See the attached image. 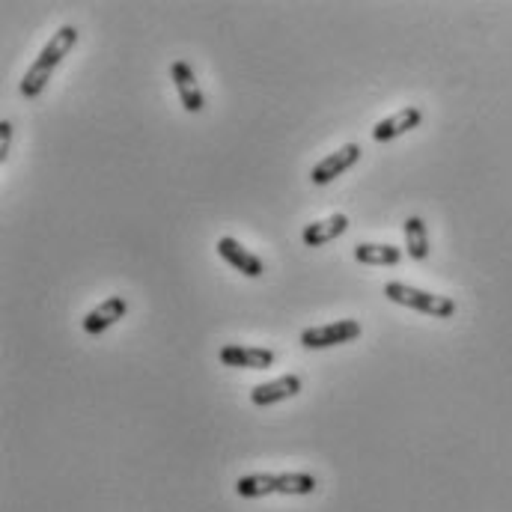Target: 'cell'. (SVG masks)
Masks as SVG:
<instances>
[{
  "label": "cell",
  "instance_id": "3957f363",
  "mask_svg": "<svg viewBox=\"0 0 512 512\" xmlns=\"http://www.w3.org/2000/svg\"><path fill=\"white\" fill-rule=\"evenodd\" d=\"M384 298L393 301V304H399V307H408V310H417L423 316H432V319H450L456 313V301L450 295L426 292V289L408 286L402 280L384 283Z\"/></svg>",
  "mask_w": 512,
  "mask_h": 512
},
{
  "label": "cell",
  "instance_id": "8992f818",
  "mask_svg": "<svg viewBox=\"0 0 512 512\" xmlns=\"http://www.w3.org/2000/svg\"><path fill=\"white\" fill-rule=\"evenodd\" d=\"M218 358H221L224 367H239V370H268V367H274V361H277L274 349L242 346V343L224 346V349L218 352Z\"/></svg>",
  "mask_w": 512,
  "mask_h": 512
},
{
  "label": "cell",
  "instance_id": "52a82bcc",
  "mask_svg": "<svg viewBox=\"0 0 512 512\" xmlns=\"http://www.w3.org/2000/svg\"><path fill=\"white\" fill-rule=\"evenodd\" d=\"M170 78H173V87H176V93H179L182 108H185L188 114H200V111L206 108V96H203V90H200V84H197L194 69H191L185 60H176V63L170 66Z\"/></svg>",
  "mask_w": 512,
  "mask_h": 512
},
{
  "label": "cell",
  "instance_id": "30bf717a",
  "mask_svg": "<svg viewBox=\"0 0 512 512\" xmlns=\"http://www.w3.org/2000/svg\"><path fill=\"white\" fill-rule=\"evenodd\" d=\"M420 123H423V111L414 108V105H408V108H402V111H396V114L379 120V123L373 126V140H376V143H390V140H396V137L414 131Z\"/></svg>",
  "mask_w": 512,
  "mask_h": 512
},
{
  "label": "cell",
  "instance_id": "4fadbf2b",
  "mask_svg": "<svg viewBox=\"0 0 512 512\" xmlns=\"http://www.w3.org/2000/svg\"><path fill=\"white\" fill-rule=\"evenodd\" d=\"M402 233H405V251H408V256H411V259H417V262L429 259L432 248H429V230H426L423 218H417V215L405 218V224H402Z\"/></svg>",
  "mask_w": 512,
  "mask_h": 512
},
{
  "label": "cell",
  "instance_id": "7a4b0ae2",
  "mask_svg": "<svg viewBox=\"0 0 512 512\" xmlns=\"http://www.w3.org/2000/svg\"><path fill=\"white\" fill-rule=\"evenodd\" d=\"M319 489V480L307 471H283V474H248L236 480V495L245 501H256L265 495H313Z\"/></svg>",
  "mask_w": 512,
  "mask_h": 512
},
{
  "label": "cell",
  "instance_id": "277c9868",
  "mask_svg": "<svg viewBox=\"0 0 512 512\" xmlns=\"http://www.w3.org/2000/svg\"><path fill=\"white\" fill-rule=\"evenodd\" d=\"M361 334H364V328H361L358 319H337V322L301 331V346L304 349H331V346L355 343Z\"/></svg>",
  "mask_w": 512,
  "mask_h": 512
},
{
  "label": "cell",
  "instance_id": "8fae6325",
  "mask_svg": "<svg viewBox=\"0 0 512 512\" xmlns=\"http://www.w3.org/2000/svg\"><path fill=\"white\" fill-rule=\"evenodd\" d=\"M301 387H304L301 376H280L274 382L256 384L254 390H251V402H254L256 408H268V405H277V402H286V399L298 396Z\"/></svg>",
  "mask_w": 512,
  "mask_h": 512
},
{
  "label": "cell",
  "instance_id": "9c48e42d",
  "mask_svg": "<svg viewBox=\"0 0 512 512\" xmlns=\"http://www.w3.org/2000/svg\"><path fill=\"white\" fill-rule=\"evenodd\" d=\"M215 248H218V256H221L227 265H233V268H236V271H242L245 277H262V274H265V262H262L256 254H251L239 239H233V236H221Z\"/></svg>",
  "mask_w": 512,
  "mask_h": 512
},
{
  "label": "cell",
  "instance_id": "6da1fadb",
  "mask_svg": "<svg viewBox=\"0 0 512 512\" xmlns=\"http://www.w3.org/2000/svg\"><path fill=\"white\" fill-rule=\"evenodd\" d=\"M75 45H78V27L75 24H63L57 33H51V39L45 42V48L39 51V57L33 60V66L24 72V78H21V96L24 99H39L42 96V90L48 87V81H51V75L57 72V66L75 51Z\"/></svg>",
  "mask_w": 512,
  "mask_h": 512
},
{
  "label": "cell",
  "instance_id": "ba28073f",
  "mask_svg": "<svg viewBox=\"0 0 512 512\" xmlns=\"http://www.w3.org/2000/svg\"><path fill=\"white\" fill-rule=\"evenodd\" d=\"M128 313V301L123 295H111L108 301H102L99 307H93L87 316H84V331L90 334V337H99V334H105L108 328H114L120 319H126Z\"/></svg>",
  "mask_w": 512,
  "mask_h": 512
},
{
  "label": "cell",
  "instance_id": "7c38bea8",
  "mask_svg": "<svg viewBox=\"0 0 512 512\" xmlns=\"http://www.w3.org/2000/svg\"><path fill=\"white\" fill-rule=\"evenodd\" d=\"M346 230H349V218H346L343 212H334V215H328V218H322V221L307 224L304 233H301V242H304L307 248H322V245L340 239Z\"/></svg>",
  "mask_w": 512,
  "mask_h": 512
},
{
  "label": "cell",
  "instance_id": "9a60e30c",
  "mask_svg": "<svg viewBox=\"0 0 512 512\" xmlns=\"http://www.w3.org/2000/svg\"><path fill=\"white\" fill-rule=\"evenodd\" d=\"M12 123L9 120H3L0 123V161H6L9 158V149H12Z\"/></svg>",
  "mask_w": 512,
  "mask_h": 512
},
{
  "label": "cell",
  "instance_id": "5b68a950",
  "mask_svg": "<svg viewBox=\"0 0 512 512\" xmlns=\"http://www.w3.org/2000/svg\"><path fill=\"white\" fill-rule=\"evenodd\" d=\"M361 146L358 143H346V146H340L337 152H331V155H325L313 170H310V182L316 185V188H325V185H331L337 176H343L346 170H352L358 161H361Z\"/></svg>",
  "mask_w": 512,
  "mask_h": 512
},
{
  "label": "cell",
  "instance_id": "5bb4252c",
  "mask_svg": "<svg viewBox=\"0 0 512 512\" xmlns=\"http://www.w3.org/2000/svg\"><path fill=\"white\" fill-rule=\"evenodd\" d=\"M355 259L361 265H399L402 262V251L396 245L364 242V245H355Z\"/></svg>",
  "mask_w": 512,
  "mask_h": 512
}]
</instances>
